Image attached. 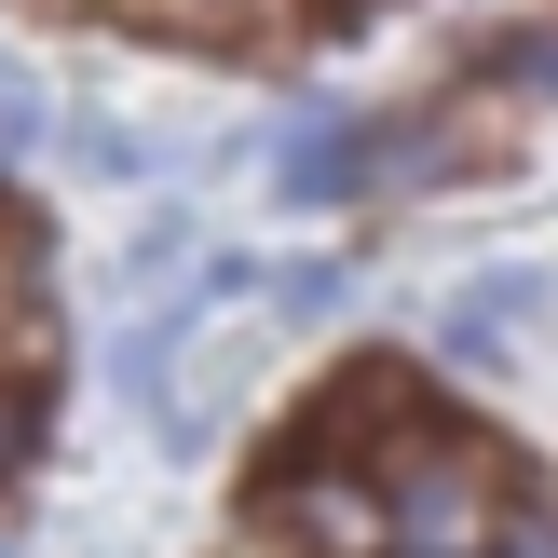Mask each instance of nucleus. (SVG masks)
Instances as JSON below:
<instances>
[{
  "mask_svg": "<svg viewBox=\"0 0 558 558\" xmlns=\"http://www.w3.org/2000/svg\"><path fill=\"white\" fill-rule=\"evenodd\" d=\"M505 532H518L505 450H477L450 423H409V450H396V545L409 558H505Z\"/></svg>",
  "mask_w": 558,
  "mask_h": 558,
  "instance_id": "nucleus-1",
  "label": "nucleus"
},
{
  "mask_svg": "<svg viewBox=\"0 0 558 558\" xmlns=\"http://www.w3.org/2000/svg\"><path fill=\"white\" fill-rule=\"evenodd\" d=\"M272 518H287L314 558H409L396 545V490L354 477V463H287V477H272Z\"/></svg>",
  "mask_w": 558,
  "mask_h": 558,
  "instance_id": "nucleus-2",
  "label": "nucleus"
},
{
  "mask_svg": "<svg viewBox=\"0 0 558 558\" xmlns=\"http://www.w3.org/2000/svg\"><path fill=\"white\" fill-rule=\"evenodd\" d=\"M518 314H545V272H490V287H463L450 314H436V354H450V368H490V354L518 341Z\"/></svg>",
  "mask_w": 558,
  "mask_h": 558,
  "instance_id": "nucleus-3",
  "label": "nucleus"
},
{
  "mask_svg": "<svg viewBox=\"0 0 558 558\" xmlns=\"http://www.w3.org/2000/svg\"><path fill=\"white\" fill-rule=\"evenodd\" d=\"M354 150H368V136H354L341 109H314V123H287V163H272V191H287V205H341V191H354Z\"/></svg>",
  "mask_w": 558,
  "mask_h": 558,
  "instance_id": "nucleus-4",
  "label": "nucleus"
},
{
  "mask_svg": "<svg viewBox=\"0 0 558 558\" xmlns=\"http://www.w3.org/2000/svg\"><path fill=\"white\" fill-rule=\"evenodd\" d=\"M272 300H287L300 327H314V314H341V259H300V272H287V287H272Z\"/></svg>",
  "mask_w": 558,
  "mask_h": 558,
  "instance_id": "nucleus-5",
  "label": "nucleus"
},
{
  "mask_svg": "<svg viewBox=\"0 0 558 558\" xmlns=\"http://www.w3.org/2000/svg\"><path fill=\"white\" fill-rule=\"evenodd\" d=\"M27 450V396H0V463H14Z\"/></svg>",
  "mask_w": 558,
  "mask_h": 558,
  "instance_id": "nucleus-6",
  "label": "nucleus"
},
{
  "mask_svg": "<svg viewBox=\"0 0 558 558\" xmlns=\"http://www.w3.org/2000/svg\"><path fill=\"white\" fill-rule=\"evenodd\" d=\"M545 82H558V54H545Z\"/></svg>",
  "mask_w": 558,
  "mask_h": 558,
  "instance_id": "nucleus-7",
  "label": "nucleus"
}]
</instances>
